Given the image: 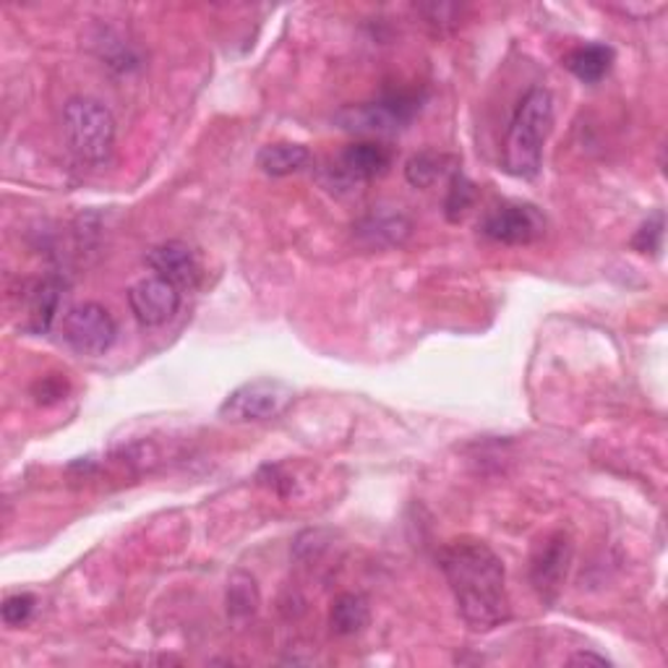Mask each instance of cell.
<instances>
[{
    "label": "cell",
    "mask_w": 668,
    "mask_h": 668,
    "mask_svg": "<svg viewBox=\"0 0 668 668\" xmlns=\"http://www.w3.org/2000/svg\"><path fill=\"white\" fill-rule=\"evenodd\" d=\"M439 567L471 630L491 632L512 617L505 561L491 546L478 538L449 541L439 551Z\"/></svg>",
    "instance_id": "obj_1"
},
{
    "label": "cell",
    "mask_w": 668,
    "mask_h": 668,
    "mask_svg": "<svg viewBox=\"0 0 668 668\" xmlns=\"http://www.w3.org/2000/svg\"><path fill=\"white\" fill-rule=\"evenodd\" d=\"M554 125V97L544 87L527 89L509 123L505 142V170L514 178H535L544 165L546 138Z\"/></svg>",
    "instance_id": "obj_2"
},
{
    "label": "cell",
    "mask_w": 668,
    "mask_h": 668,
    "mask_svg": "<svg viewBox=\"0 0 668 668\" xmlns=\"http://www.w3.org/2000/svg\"><path fill=\"white\" fill-rule=\"evenodd\" d=\"M65 142L82 162L105 165L116 147V118L99 99L74 97L63 108Z\"/></svg>",
    "instance_id": "obj_3"
},
{
    "label": "cell",
    "mask_w": 668,
    "mask_h": 668,
    "mask_svg": "<svg viewBox=\"0 0 668 668\" xmlns=\"http://www.w3.org/2000/svg\"><path fill=\"white\" fill-rule=\"evenodd\" d=\"M418 110H421L418 95L394 92V95H384L379 99H374V102L345 105L342 110H337L335 123L340 125L342 131H348V134L387 136L405 129Z\"/></svg>",
    "instance_id": "obj_4"
},
{
    "label": "cell",
    "mask_w": 668,
    "mask_h": 668,
    "mask_svg": "<svg viewBox=\"0 0 668 668\" xmlns=\"http://www.w3.org/2000/svg\"><path fill=\"white\" fill-rule=\"evenodd\" d=\"M293 387L280 379H254L233 389L220 405V418L230 423L269 421L293 405Z\"/></svg>",
    "instance_id": "obj_5"
},
{
    "label": "cell",
    "mask_w": 668,
    "mask_h": 668,
    "mask_svg": "<svg viewBox=\"0 0 668 668\" xmlns=\"http://www.w3.org/2000/svg\"><path fill=\"white\" fill-rule=\"evenodd\" d=\"M118 324L99 303H78L63 316V340L78 355H105L116 345Z\"/></svg>",
    "instance_id": "obj_6"
},
{
    "label": "cell",
    "mask_w": 668,
    "mask_h": 668,
    "mask_svg": "<svg viewBox=\"0 0 668 668\" xmlns=\"http://www.w3.org/2000/svg\"><path fill=\"white\" fill-rule=\"evenodd\" d=\"M572 554V538L570 533L564 531L546 535L538 548H535L531 559V582L535 593H538L541 600H546V604H554V600L559 598L561 587H564L567 582V574H570Z\"/></svg>",
    "instance_id": "obj_7"
},
{
    "label": "cell",
    "mask_w": 668,
    "mask_h": 668,
    "mask_svg": "<svg viewBox=\"0 0 668 668\" xmlns=\"http://www.w3.org/2000/svg\"><path fill=\"white\" fill-rule=\"evenodd\" d=\"M481 233L505 246H531L546 235V217L531 204H505L483 217Z\"/></svg>",
    "instance_id": "obj_8"
},
{
    "label": "cell",
    "mask_w": 668,
    "mask_h": 668,
    "mask_svg": "<svg viewBox=\"0 0 668 668\" xmlns=\"http://www.w3.org/2000/svg\"><path fill=\"white\" fill-rule=\"evenodd\" d=\"M129 306L142 327H162L181 308V288L151 275L129 290Z\"/></svg>",
    "instance_id": "obj_9"
},
{
    "label": "cell",
    "mask_w": 668,
    "mask_h": 668,
    "mask_svg": "<svg viewBox=\"0 0 668 668\" xmlns=\"http://www.w3.org/2000/svg\"><path fill=\"white\" fill-rule=\"evenodd\" d=\"M149 269L175 288H194L198 280V262L189 243L165 241L147 254Z\"/></svg>",
    "instance_id": "obj_10"
},
{
    "label": "cell",
    "mask_w": 668,
    "mask_h": 668,
    "mask_svg": "<svg viewBox=\"0 0 668 668\" xmlns=\"http://www.w3.org/2000/svg\"><path fill=\"white\" fill-rule=\"evenodd\" d=\"M392 165V151L379 142H355L342 149L340 155V175L348 183H363L374 181V178L384 175Z\"/></svg>",
    "instance_id": "obj_11"
},
{
    "label": "cell",
    "mask_w": 668,
    "mask_h": 668,
    "mask_svg": "<svg viewBox=\"0 0 668 668\" xmlns=\"http://www.w3.org/2000/svg\"><path fill=\"white\" fill-rule=\"evenodd\" d=\"M63 286L58 277H45L35 288L29 290V324L26 327L32 332H48L50 324L56 321L58 308H61Z\"/></svg>",
    "instance_id": "obj_12"
},
{
    "label": "cell",
    "mask_w": 668,
    "mask_h": 668,
    "mask_svg": "<svg viewBox=\"0 0 668 668\" xmlns=\"http://www.w3.org/2000/svg\"><path fill=\"white\" fill-rule=\"evenodd\" d=\"M355 233L366 246H400L402 241L410 235V222L402 215H387V211H379V215H368L366 220L359 222Z\"/></svg>",
    "instance_id": "obj_13"
},
{
    "label": "cell",
    "mask_w": 668,
    "mask_h": 668,
    "mask_svg": "<svg viewBox=\"0 0 668 668\" xmlns=\"http://www.w3.org/2000/svg\"><path fill=\"white\" fill-rule=\"evenodd\" d=\"M567 69L572 71L580 82L585 84H598L614 65V50L608 45L591 42L582 45V48L572 50L564 61Z\"/></svg>",
    "instance_id": "obj_14"
},
{
    "label": "cell",
    "mask_w": 668,
    "mask_h": 668,
    "mask_svg": "<svg viewBox=\"0 0 668 668\" xmlns=\"http://www.w3.org/2000/svg\"><path fill=\"white\" fill-rule=\"evenodd\" d=\"M259 168L272 178H286L293 173H301L303 168L311 165V151L303 144H269L256 157Z\"/></svg>",
    "instance_id": "obj_15"
},
{
    "label": "cell",
    "mask_w": 668,
    "mask_h": 668,
    "mask_svg": "<svg viewBox=\"0 0 668 668\" xmlns=\"http://www.w3.org/2000/svg\"><path fill=\"white\" fill-rule=\"evenodd\" d=\"M224 604H228V617L238 621V624L254 617V614L259 611V604H262L259 585H256L254 574H248L243 570H235L233 574H230Z\"/></svg>",
    "instance_id": "obj_16"
},
{
    "label": "cell",
    "mask_w": 668,
    "mask_h": 668,
    "mask_svg": "<svg viewBox=\"0 0 668 668\" xmlns=\"http://www.w3.org/2000/svg\"><path fill=\"white\" fill-rule=\"evenodd\" d=\"M368 621H372V608H368V600L359 593L340 595L332 604V611H329V627H332V632L342 634V637L363 632Z\"/></svg>",
    "instance_id": "obj_17"
},
{
    "label": "cell",
    "mask_w": 668,
    "mask_h": 668,
    "mask_svg": "<svg viewBox=\"0 0 668 668\" xmlns=\"http://www.w3.org/2000/svg\"><path fill=\"white\" fill-rule=\"evenodd\" d=\"M454 160L449 155H441V151H421V155H413L405 165V178L413 189H432L436 181H441L447 173H454Z\"/></svg>",
    "instance_id": "obj_18"
},
{
    "label": "cell",
    "mask_w": 668,
    "mask_h": 668,
    "mask_svg": "<svg viewBox=\"0 0 668 668\" xmlns=\"http://www.w3.org/2000/svg\"><path fill=\"white\" fill-rule=\"evenodd\" d=\"M475 196H478V191H475V183L471 178H465L460 173V170H454L452 178H449V194L445 202V211H447V220L458 222L465 217V211L475 204Z\"/></svg>",
    "instance_id": "obj_19"
},
{
    "label": "cell",
    "mask_w": 668,
    "mask_h": 668,
    "mask_svg": "<svg viewBox=\"0 0 668 668\" xmlns=\"http://www.w3.org/2000/svg\"><path fill=\"white\" fill-rule=\"evenodd\" d=\"M664 211H656V215H651L647 220L640 224V230L632 238V248L640 251V254H651L656 256L660 246H664Z\"/></svg>",
    "instance_id": "obj_20"
},
{
    "label": "cell",
    "mask_w": 668,
    "mask_h": 668,
    "mask_svg": "<svg viewBox=\"0 0 668 668\" xmlns=\"http://www.w3.org/2000/svg\"><path fill=\"white\" fill-rule=\"evenodd\" d=\"M35 606H37V598L32 593L9 595V598L3 600V606H0V617H3V621L9 627H22L32 619Z\"/></svg>",
    "instance_id": "obj_21"
},
{
    "label": "cell",
    "mask_w": 668,
    "mask_h": 668,
    "mask_svg": "<svg viewBox=\"0 0 668 668\" xmlns=\"http://www.w3.org/2000/svg\"><path fill=\"white\" fill-rule=\"evenodd\" d=\"M65 389H69V384H65V379H61V376L50 374V376H42L35 384V400L39 402V405H52V402H58L61 397L65 394Z\"/></svg>",
    "instance_id": "obj_22"
},
{
    "label": "cell",
    "mask_w": 668,
    "mask_h": 668,
    "mask_svg": "<svg viewBox=\"0 0 668 668\" xmlns=\"http://www.w3.org/2000/svg\"><path fill=\"white\" fill-rule=\"evenodd\" d=\"M572 664H593V666H608V660L604 656H593V653H578L572 656Z\"/></svg>",
    "instance_id": "obj_23"
}]
</instances>
